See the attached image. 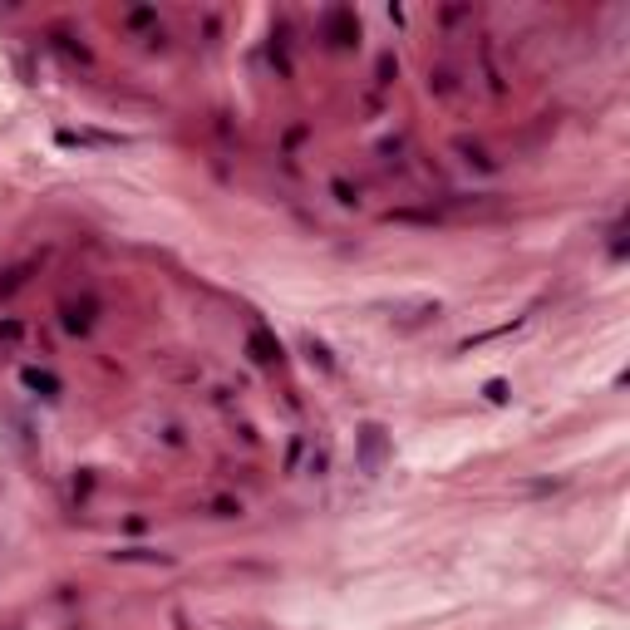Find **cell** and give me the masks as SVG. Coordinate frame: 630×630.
Instances as JSON below:
<instances>
[{
  "mask_svg": "<svg viewBox=\"0 0 630 630\" xmlns=\"http://www.w3.org/2000/svg\"><path fill=\"white\" fill-rule=\"evenodd\" d=\"M89 325H94V301H69V306H64V330L84 335Z\"/></svg>",
  "mask_w": 630,
  "mask_h": 630,
  "instance_id": "obj_3",
  "label": "cell"
},
{
  "mask_svg": "<svg viewBox=\"0 0 630 630\" xmlns=\"http://www.w3.org/2000/svg\"><path fill=\"white\" fill-rule=\"evenodd\" d=\"M335 202H345V207H350V202H360V197H355V187H350V182H335Z\"/></svg>",
  "mask_w": 630,
  "mask_h": 630,
  "instance_id": "obj_8",
  "label": "cell"
},
{
  "mask_svg": "<svg viewBox=\"0 0 630 630\" xmlns=\"http://www.w3.org/2000/svg\"><path fill=\"white\" fill-rule=\"evenodd\" d=\"M246 345L256 350V360H261V364H281V345L271 340L266 330H251V335H246Z\"/></svg>",
  "mask_w": 630,
  "mask_h": 630,
  "instance_id": "obj_4",
  "label": "cell"
},
{
  "mask_svg": "<svg viewBox=\"0 0 630 630\" xmlns=\"http://www.w3.org/2000/svg\"><path fill=\"white\" fill-rule=\"evenodd\" d=\"M25 384H30L35 394H45V399H54V394H59V379H54V374H45V369H25Z\"/></svg>",
  "mask_w": 630,
  "mask_h": 630,
  "instance_id": "obj_5",
  "label": "cell"
},
{
  "mask_svg": "<svg viewBox=\"0 0 630 630\" xmlns=\"http://www.w3.org/2000/svg\"><path fill=\"white\" fill-rule=\"evenodd\" d=\"M114 561H143V566H173L168 551H153V546H119Z\"/></svg>",
  "mask_w": 630,
  "mask_h": 630,
  "instance_id": "obj_2",
  "label": "cell"
},
{
  "mask_svg": "<svg viewBox=\"0 0 630 630\" xmlns=\"http://www.w3.org/2000/svg\"><path fill=\"white\" fill-rule=\"evenodd\" d=\"M360 444H364V473H379V463H384V429L379 424H364L360 429Z\"/></svg>",
  "mask_w": 630,
  "mask_h": 630,
  "instance_id": "obj_1",
  "label": "cell"
},
{
  "mask_svg": "<svg viewBox=\"0 0 630 630\" xmlns=\"http://www.w3.org/2000/svg\"><path fill=\"white\" fill-rule=\"evenodd\" d=\"M483 394H488V404H507V399H512L507 379H488V389H483Z\"/></svg>",
  "mask_w": 630,
  "mask_h": 630,
  "instance_id": "obj_6",
  "label": "cell"
},
{
  "mask_svg": "<svg viewBox=\"0 0 630 630\" xmlns=\"http://www.w3.org/2000/svg\"><path fill=\"white\" fill-rule=\"evenodd\" d=\"M236 512H241L236 497H217V502H212V517H236Z\"/></svg>",
  "mask_w": 630,
  "mask_h": 630,
  "instance_id": "obj_7",
  "label": "cell"
}]
</instances>
